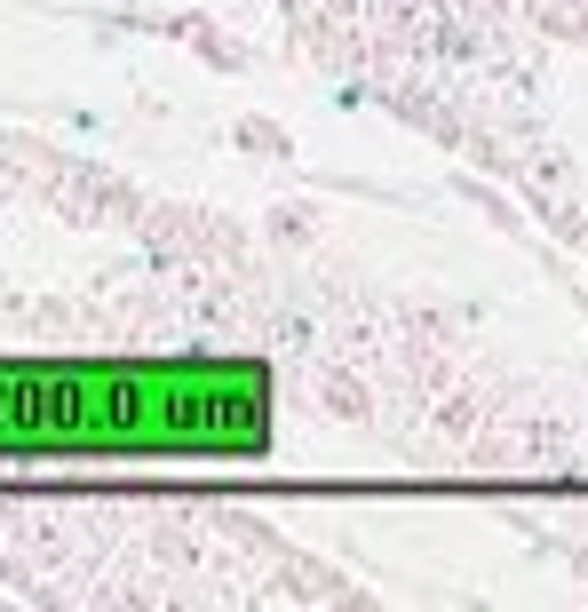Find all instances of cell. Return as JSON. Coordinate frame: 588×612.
Returning a JSON list of instances; mask_svg holds the SVG:
<instances>
[{
	"mask_svg": "<svg viewBox=\"0 0 588 612\" xmlns=\"http://www.w3.org/2000/svg\"><path fill=\"white\" fill-rule=\"evenodd\" d=\"M255 358H0V454H263Z\"/></svg>",
	"mask_w": 588,
	"mask_h": 612,
	"instance_id": "6da1fadb",
	"label": "cell"
}]
</instances>
